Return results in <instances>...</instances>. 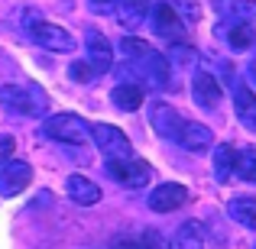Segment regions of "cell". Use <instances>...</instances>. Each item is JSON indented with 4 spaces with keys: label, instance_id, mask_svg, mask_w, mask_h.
Here are the masks:
<instances>
[{
    "label": "cell",
    "instance_id": "7a4b0ae2",
    "mask_svg": "<svg viewBox=\"0 0 256 249\" xmlns=\"http://www.w3.org/2000/svg\"><path fill=\"white\" fill-rule=\"evenodd\" d=\"M0 107L10 117H42L49 97L39 84H4L0 87Z\"/></svg>",
    "mask_w": 256,
    "mask_h": 249
},
{
    "label": "cell",
    "instance_id": "cb8c5ba5",
    "mask_svg": "<svg viewBox=\"0 0 256 249\" xmlns=\"http://www.w3.org/2000/svg\"><path fill=\"white\" fill-rule=\"evenodd\" d=\"M169 6L175 10V16H178L185 26H194V23L201 19V6L194 3V0H172Z\"/></svg>",
    "mask_w": 256,
    "mask_h": 249
},
{
    "label": "cell",
    "instance_id": "52a82bcc",
    "mask_svg": "<svg viewBox=\"0 0 256 249\" xmlns=\"http://www.w3.org/2000/svg\"><path fill=\"white\" fill-rule=\"evenodd\" d=\"M146 19H150L152 32L162 36V39H169V42H182V39H185V23L175 16V10L169 3H150Z\"/></svg>",
    "mask_w": 256,
    "mask_h": 249
},
{
    "label": "cell",
    "instance_id": "8fae6325",
    "mask_svg": "<svg viewBox=\"0 0 256 249\" xmlns=\"http://www.w3.org/2000/svg\"><path fill=\"white\" fill-rule=\"evenodd\" d=\"M224 97V87L218 84V78L211 71H194L192 78V100L201 107V110H214Z\"/></svg>",
    "mask_w": 256,
    "mask_h": 249
},
{
    "label": "cell",
    "instance_id": "30bf717a",
    "mask_svg": "<svg viewBox=\"0 0 256 249\" xmlns=\"http://www.w3.org/2000/svg\"><path fill=\"white\" fill-rule=\"evenodd\" d=\"M84 49H88V65L94 68V75H107L114 68V49L104 39V32L88 29L84 32Z\"/></svg>",
    "mask_w": 256,
    "mask_h": 249
},
{
    "label": "cell",
    "instance_id": "d6986e66",
    "mask_svg": "<svg viewBox=\"0 0 256 249\" xmlns=\"http://www.w3.org/2000/svg\"><path fill=\"white\" fill-rule=\"evenodd\" d=\"M117 3V23L126 29H136L150 13V0H114Z\"/></svg>",
    "mask_w": 256,
    "mask_h": 249
},
{
    "label": "cell",
    "instance_id": "277c9868",
    "mask_svg": "<svg viewBox=\"0 0 256 249\" xmlns=\"http://www.w3.org/2000/svg\"><path fill=\"white\" fill-rule=\"evenodd\" d=\"M42 136L56 139V143H72V146H82L91 139V133H88V123L78 113H56V117H49L42 123Z\"/></svg>",
    "mask_w": 256,
    "mask_h": 249
},
{
    "label": "cell",
    "instance_id": "3957f363",
    "mask_svg": "<svg viewBox=\"0 0 256 249\" xmlns=\"http://www.w3.org/2000/svg\"><path fill=\"white\" fill-rule=\"evenodd\" d=\"M26 36L36 45H42L46 52H62L65 55V52L75 49V39H72L68 29L49 23V19H39V16H32V13H26Z\"/></svg>",
    "mask_w": 256,
    "mask_h": 249
},
{
    "label": "cell",
    "instance_id": "e0dca14e",
    "mask_svg": "<svg viewBox=\"0 0 256 249\" xmlns=\"http://www.w3.org/2000/svg\"><path fill=\"white\" fill-rule=\"evenodd\" d=\"M143 87H140L136 81H120L117 87L110 91V104L117 107V110H124V113H133V110H140L143 107Z\"/></svg>",
    "mask_w": 256,
    "mask_h": 249
},
{
    "label": "cell",
    "instance_id": "9a60e30c",
    "mask_svg": "<svg viewBox=\"0 0 256 249\" xmlns=\"http://www.w3.org/2000/svg\"><path fill=\"white\" fill-rule=\"evenodd\" d=\"M211 10L227 23H256V0H214Z\"/></svg>",
    "mask_w": 256,
    "mask_h": 249
},
{
    "label": "cell",
    "instance_id": "7402d4cb",
    "mask_svg": "<svg viewBox=\"0 0 256 249\" xmlns=\"http://www.w3.org/2000/svg\"><path fill=\"white\" fill-rule=\"evenodd\" d=\"M234 159H237L234 146L224 143V146H218V149H214V178H218L220 185H224V181L234 175Z\"/></svg>",
    "mask_w": 256,
    "mask_h": 249
},
{
    "label": "cell",
    "instance_id": "4fadbf2b",
    "mask_svg": "<svg viewBox=\"0 0 256 249\" xmlns=\"http://www.w3.org/2000/svg\"><path fill=\"white\" fill-rule=\"evenodd\" d=\"M150 123H152V130H156V136H162V139H178V130H182V117H178V110L169 104H162V100H156V104H150Z\"/></svg>",
    "mask_w": 256,
    "mask_h": 249
},
{
    "label": "cell",
    "instance_id": "ac0fdd59",
    "mask_svg": "<svg viewBox=\"0 0 256 249\" xmlns=\"http://www.w3.org/2000/svg\"><path fill=\"white\" fill-rule=\"evenodd\" d=\"M65 191H68V198L75 201V204H82V207H91V204L100 201V188L94 185L91 178H84V175H68Z\"/></svg>",
    "mask_w": 256,
    "mask_h": 249
},
{
    "label": "cell",
    "instance_id": "603a6c76",
    "mask_svg": "<svg viewBox=\"0 0 256 249\" xmlns=\"http://www.w3.org/2000/svg\"><path fill=\"white\" fill-rule=\"evenodd\" d=\"M234 175L244 181H256V149H244L234 159Z\"/></svg>",
    "mask_w": 256,
    "mask_h": 249
},
{
    "label": "cell",
    "instance_id": "4316f807",
    "mask_svg": "<svg viewBox=\"0 0 256 249\" xmlns=\"http://www.w3.org/2000/svg\"><path fill=\"white\" fill-rule=\"evenodd\" d=\"M68 75L75 78V81H91V78H98V75H94V68L88 65V58H84V62H72Z\"/></svg>",
    "mask_w": 256,
    "mask_h": 249
},
{
    "label": "cell",
    "instance_id": "44dd1931",
    "mask_svg": "<svg viewBox=\"0 0 256 249\" xmlns=\"http://www.w3.org/2000/svg\"><path fill=\"white\" fill-rule=\"evenodd\" d=\"M172 246H175V249H204V233H201V224L185 220V224L175 230Z\"/></svg>",
    "mask_w": 256,
    "mask_h": 249
},
{
    "label": "cell",
    "instance_id": "5b68a950",
    "mask_svg": "<svg viewBox=\"0 0 256 249\" xmlns=\"http://www.w3.org/2000/svg\"><path fill=\"white\" fill-rule=\"evenodd\" d=\"M88 133H91L94 146L104 152V159H130L133 156V146L126 139V133L120 126L110 123H88Z\"/></svg>",
    "mask_w": 256,
    "mask_h": 249
},
{
    "label": "cell",
    "instance_id": "5bb4252c",
    "mask_svg": "<svg viewBox=\"0 0 256 249\" xmlns=\"http://www.w3.org/2000/svg\"><path fill=\"white\" fill-rule=\"evenodd\" d=\"M214 32H218L220 42H227L230 49H237V52L253 49V45H256V29H253V23H224V19H220Z\"/></svg>",
    "mask_w": 256,
    "mask_h": 249
},
{
    "label": "cell",
    "instance_id": "2e32d148",
    "mask_svg": "<svg viewBox=\"0 0 256 249\" xmlns=\"http://www.w3.org/2000/svg\"><path fill=\"white\" fill-rule=\"evenodd\" d=\"M234 113H237L240 126L256 133V94L246 84H234Z\"/></svg>",
    "mask_w": 256,
    "mask_h": 249
},
{
    "label": "cell",
    "instance_id": "9c48e42d",
    "mask_svg": "<svg viewBox=\"0 0 256 249\" xmlns=\"http://www.w3.org/2000/svg\"><path fill=\"white\" fill-rule=\"evenodd\" d=\"M188 201V188L178 185V181H162V185H156L150 191V198H146V204H150V211L156 214H169L175 207H182Z\"/></svg>",
    "mask_w": 256,
    "mask_h": 249
},
{
    "label": "cell",
    "instance_id": "83f0119b",
    "mask_svg": "<svg viewBox=\"0 0 256 249\" xmlns=\"http://www.w3.org/2000/svg\"><path fill=\"white\" fill-rule=\"evenodd\" d=\"M13 152H16V143H13V136H10V133H0V165L10 162Z\"/></svg>",
    "mask_w": 256,
    "mask_h": 249
},
{
    "label": "cell",
    "instance_id": "f1b7e54d",
    "mask_svg": "<svg viewBox=\"0 0 256 249\" xmlns=\"http://www.w3.org/2000/svg\"><path fill=\"white\" fill-rule=\"evenodd\" d=\"M114 249H140L136 240H130V237H120L117 243H114Z\"/></svg>",
    "mask_w": 256,
    "mask_h": 249
},
{
    "label": "cell",
    "instance_id": "7c38bea8",
    "mask_svg": "<svg viewBox=\"0 0 256 249\" xmlns=\"http://www.w3.org/2000/svg\"><path fill=\"white\" fill-rule=\"evenodd\" d=\"M175 143L188 152H208L214 146V133H211V126L198 123V120H182V130Z\"/></svg>",
    "mask_w": 256,
    "mask_h": 249
},
{
    "label": "cell",
    "instance_id": "d4e9b609",
    "mask_svg": "<svg viewBox=\"0 0 256 249\" xmlns=\"http://www.w3.org/2000/svg\"><path fill=\"white\" fill-rule=\"evenodd\" d=\"M169 62H175V65H192V62H198V52H194L192 45H185V42H172Z\"/></svg>",
    "mask_w": 256,
    "mask_h": 249
},
{
    "label": "cell",
    "instance_id": "4dcf8cb0",
    "mask_svg": "<svg viewBox=\"0 0 256 249\" xmlns=\"http://www.w3.org/2000/svg\"><path fill=\"white\" fill-rule=\"evenodd\" d=\"M253 78H256V65H253Z\"/></svg>",
    "mask_w": 256,
    "mask_h": 249
},
{
    "label": "cell",
    "instance_id": "484cf974",
    "mask_svg": "<svg viewBox=\"0 0 256 249\" xmlns=\"http://www.w3.org/2000/svg\"><path fill=\"white\" fill-rule=\"evenodd\" d=\"M140 249H172V246L166 243V237L159 230H150V227H146L143 237H140Z\"/></svg>",
    "mask_w": 256,
    "mask_h": 249
},
{
    "label": "cell",
    "instance_id": "ffe728a7",
    "mask_svg": "<svg viewBox=\"0 0 256 249\" xmlns=\"http://www.w3.org/2000/svg\"><path fill=\"white\" fill-rule=\"evenodd\" d=\"M227 217L237 220L246 230H256V201L253 198H234L230 204H227Z\"/></svg>",
    "mask_w": 256,
    "mask_h": 249
},
{
    "label": "cell",
    "instance_id": "6da1fadb",
    "mask_svg": "<svg viewBox=\"0 0 256 249\" xmlns=\"http://www.w3.org/2000/svg\"><path fill=\"white\" fill-rule=\"evenodd\" d=\"M120 52H124V71L126 75H136L143 81L156 84V87H169L172 81V62L162 55V52L150 49V42L136 36H124L120 39Z\"/></svg>",
    "mask_w": 256,
    "mask_h": 249
},
{
    "label": "cell",
    "instance_id": "8992f818",
    "mask_svg": "<svg viewBox=\"0 0 256 249\" xmlns=\"http://www.w3.org/2000/svg\"><path fill=\"white\" fill-rule=\"evenodd\" d=\"M107 175L120 185H130V188H146L150 185V175H152V165L146 159H107Z\"/></svg>",
    "mask_w": 256,
    "mask_h": 249
},
{
    "label": "cell",
    "instance_id": "ba28073f",
    "mask_svg": "<svg viewBox=\"0 0 256 249\" xmlns=\"http://www.w3.org/2000/svg\"><path fill=\"white\" fill-rule=\"evenodd\" d=\"M32 181V165L23 159H10L6 165H0V198H16L20 191H26Z\"/></svg>",
    "mask_w": 256,
    "mask_h": 249
},
{
    "label": "cell",
    "instance_id": "f546056e",
    "mask_svg": "<svg viewBox=\"0 0 256 249\" xmlns=\"http://www.w3.org/2000/svg\"><path fill=\"white\" fill-rule=\"evenodd\" d=\"M94 6H100V10H107V6H114V0H91Z\"/></svg>",
    "mask_w": 256,
    "mask_h": 249
}]
</instances>
